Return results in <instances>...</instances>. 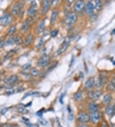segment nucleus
Listing matches in <instances>:
<instances>
[{"instance_id":"obj_4","label":"nucleus","mask_w":115,"mask_h":127,"mask_svg":"<svg viewBox=\"0 0 115 127\" xmlns=\"http://www.w3.org/2000/svg\"><path fill=\"white\" fill-rule=\"evenodd\" d=\"M77 120L81 123H88L90 121L89 115H88L86 112H82L81 113H79L78 116H77Z\"/></svg>"},{"instance_id":"obj_36","label":"nucleus","mask_w":115,"mask_h":127,"mask_svg":"<svg viewBox=\"0 0 115 127\" xmlns=\"http://www.w3.org/2000/svg\"><path fill=\"white\" fill-rule=\"evenodd\" d=\"M77 127H89L88 125H85V124H82V125H79Z\"/></svg>"},{"instance_id":"obj_23","label":"nucleus","mask_w":115,"mask_h":127,"mask_svg":"<svg viewBox=\"0 0 115 127\" xmlns=\"http://www.w3.org/2000/svg\"><path fill=\"white\" fill-rule=\"evenodd\" d=\"M107 89L110 91H115V82L111 81L107 85Z\"/></svg>"},{"instance_id":"obj_18","label":"nucleus","mask_w":115,"mask_h":127,"mask_svg":"<svg viewBox=\"0 0 115 127\" xmlns=\"http://www.w3.org/2000/svg\"><path fill=\"white\" fill-rule=\"evenodd\" d=\"M33 35H32V33H29L26 36V39H25V41H24V43L26 46H29L31 44V42H33Z\"/></svg>"},{"instance_id":"obj_7","label":"nucleus","mask_w":115,"mask_h":127,"mask_svg":"<svg viewBox=\"0 0 115 127\" xmlns=\"http://www.w3.org/2000/svg\"><path fill=\"white\" fill-rule=\"evenodd\" d=\"M85 8V3L83 0H78L74 5V11L76 12H81Z\"/></svg>"},{"instance_id":"obj_42","label":"nucleus","mask_w":115,"mask_h":127,"mask_svg":"<svg viewBox=\"0 0 115 127\" xmlns=\"http://www.w3.org/2000/svg\"><path fill=\"white\" fill-rule=\"evenodd\" d=\"M40 1H42V0H40Z\"/></svg>"},{"instance_id":"obj_10","label":"nucleus","mask_w":115,"mask_h":127,"mask_svg":"<svg viewBox=\"0 0 115 127\" xmlns=\"http://www.w3.org/2000/svg\"><path fill=\"white\" fill-rule=\"evenodd\" d=\"M95 86V79L93 77L88 78L87 80L85 82L84 87L87 90H91Z\"/></svg>"},{"instance_id":"obj_1","label":"nucleus","mask_w":115,"mask_h":127,"mask_svg":"<svg viewBox=\"0 0 115 127\" xmlns=\"http://www.w3.org/2000/svg\"><path fill=\"white\" fill-rule=\"evenodd\" d=\"M77 19V15L75 12L69 13L65 19V23L68 26H72L76 22Z\"/></svg>"},{"instance_id":"obj_9","label":"nucleus","mask_w":115,"mask_h":127,"mask_svg":"<svg viewBox=\"0 0 115 127\" xmlns=\"http://www.w3.org/2000/svg\"><path fill=\"white\" fill-rule=\"evenodd\" d=\"M50 61V58L49 56L45 55L42 57L38 62V65L40 67H45L48 65Z\"/></svg>"},{"instance_id":"obj_17","label":"nucleus","mask_w":115,"mask_h":127,"mask_svg":"<svg viewBox=\"0 0 115 127\" xmlns=\"http://www.w3.org/2000/svg\"><path fill=\"white\" fill-rule=\"evenodd\" d=\"M95 10L97 11H100L102 9L103 5L102 0H95Z\"/></svg>"},{"instance_id":"obj_33","label":"nucleus","mask_w":115,"mask_h":127,"mask_svg":"<svg viewBox=\"0 0 115 127\" xmlns=\"http://www.w3.org/2000/svg\"><path fill=\"white\" fill-rule=\"evenodd\" d=\"M58 3V0H52V5L54 6H56Z\"/></svg>"},{"instance_id":"obj_11","label":"nucleus","mask_w":115,"mask_h":127,"mask_svg":"<svg viewBox=\"0 0 115 127\" xmlns=\"http://www.w3.org/2000/svg\"><path fill=\"white\" fill-rule=\"evenodd\" d=\"M69 46V42H65L61 45V46L59 48V49L57 51V55H61L62 53H63L64 52H65L67 49L68 48Z\"/></svg>"},{"instance_id":"obj_28","label":"nucleus","mask_w":115,"mask_h":127,"mask_svg":"<svg viewBox=\"0 0 115 127\" xmlns=\"http://www.w3.org/2000/svg\"><path fill=\"white\" fill-rule=\"evenodd\" d=\"M16 44L18 45L22 44V39L21 37L16 36Z\"/></svg>"},{"instance_id":"obj_32","label":"nucleus","mask_w":115,"mask_h":127,"mask_svg":"<svg viewBox=\"0 0 115 127\" xmlns=\"http://www.w3.org/2000/svg\"><path fill=\"white\" fill-rule=\"evenodd\" d=\"M44 45V41L42 39H41L40 40L39 42H38V48H41L42 46Z\"/></svg>"},{"instance_id":"obj_34","label":"nucleus","mask_w":115,"mask_h":127,"mask_svg":"<svg viewBox=\"0 0 115 127\" xmlns=\"http://www.w3.org/2000/svg\"><path fill=\"white\" fill-rule=\"evenodd\" d=\"M101 127H109L108 124L107 123L106 121H104L102 123V126Z\"/></svg>"},{"instance_id":"obj_29","label":"nucleus","mask_w":115,"mask_h":127,"mask_svg":"<svg viewBox=\"0 0 115 127\" xmlns=\"http://www.w3.org/2000/svg\"><path fill=\"white\" fill-rule=\"evenodd\" d=\"M58 33L59 31L58 30H53L51 31V35L52 37H56L58 35Z\"/></svg>"},{"instance_id":"obj_8","label":"nucleus","mask_w":115,"mask_h":127,"mask_svg":"<svg viewBox=\"0 0 115 127\" xmlns=\"http://www.w3.org/2000/svg\"><path fill=\"white\" fill-rule=\"evenodd\" d=\"M36 12H37V5L36 2L33 1L31 3V7L27 11V14L29 16H33L36 14Z\"/></svg>"},{"instance_id":"obj_37","label":"nucleus","mask_w":115,"mask_h":127,"mask_svg":"<svg viewBox=\"0 0 115 127\" xmlns=\"http://www.w3.org/2000/svg\"><path fill=\"white\" fill-rule=\"evenodd\" d=\"M74 1H75V0H67V2H68V3H69V5H71V4H72L74 3Z\"/></svg>"},{"instance_id":"obj_20","label":"nucleus","mask_w":115,"mask_h":127,"mask_svg":"<svg viewBox=\"0 0 115 127\" xmlns=\"http://www.w3.org/2000/svg\"><path fill=\"white\" fill-rule=\"evenodd\" d=\"M74 99L77 101H81L83 99V95L81 91H79L74 95Z\"/></svg>"},{"instance_id":"obj_6","label":"nucleus","mask_w":115,"mask_h":127,"mask_svg":"<svg viewBox=\"0 0 115 127\" xmlns=\"http://www.w3.org/2000/svg\"><path fill=\"white\" fill-rule=\"evenodd\" d=\"M52 4V0H44L42 5V12L43 14H47L49 11Z\"/></svg>"},{"instance_id":"obj_12","label":"nucleus","mask_w":115,"mask_h":127,"mask_svg":"<svg viewBox=\"0 0 115 127\" xmlns=\"http://www.w3.org/2000/svg\"><path fill=\"white\" fill-rule=\"evenodd\" d=\"M106 112L109 116H113L115 114V106L113 105H108L106 108Z\"/></svg>"},{"instance_id":"obj_41","label":"nucleus","mask_w":115,"mask_h":127,"mask_svg":"<svg viewBox=\"0 0 115 127\" xmlns=\"http://www.w3.org/2000/svg\"><path fill=\"white\" fill-rule=\"evenodd\" d=\"M18 127V126H14V127Z\"/></svg>"},{"instance_id":"obj_2","label":"nucleus","mask_w":115,"mask_h":127,"mask_svg":"<svg viewBox=\"0 0 115 127\" xmlns=\"http://www.w3.org/2000/svg\"><path fill=\"white\" fill-rule=\"evenodd\" d=\"M102 95V92L99 90L96 91H91L88 93V98L89 100H93V101H97L98 100L101 96Z\"/></svg>"},{"instance_id":"obj_38","label":"nucleus","mask_w":115,"mask_h":127,"mask_svg":"<svg viewBox=\"0 0 115 127\" xmlns=\"http://www.w3.org/2000/svg\"><path fill=\"white\" fill-rule=\"evenodd\" d=\"M63 96H64V95H63H63H62V96H61L60 98V102H61V103H63V101H62V100H63Z\"/></svg>"},{"instance_id":"obj_16","label":"nucleus","mask_w":115,"mask_h":127,"mask_svg":"<svg viewBox=\"0 0 115 127\" xmlns=\"http://www.w3.org/2000/svg\"><path fill=\"white\" fill-rule=\"evenodd\" d=\"M18 79V78L16 75H12L10 76V77H9L6 80L5 82L8 85H10V84H14L17 80Z\"/></svg>"},{"instance_id":"obj_5","label":"nucleus","mask_w":115,"mask_h":127,"mask_svg":"<svg viewBox=\"0 0 115 127\" xmlns=\"http://www.w3.org/2000/svg\"><path fill=\"white\" fill-rule=\"evenodd\" d=\"M89 118L90 120L93 123H97L100 120L101 118V114L99 112H91L89 114Z\"/></svg>"},{"instance_id":"obj_19","label":"nucleus","mask_w":115,"mask_h":127,"mask_svg":"<svg viewBox=\"0 0 115 127\" xmlns=\"http://www.w3.org/2000/svg\"><path fill=\"white\" fill-rule=\"evenodd\" d=\"M45 26V20L43 19L42 21H40V22L38 24V28H37V31L38 33H41L44 30Z\"/></svg>"},{"instance_id":"obj_14","label":"nucleus","mask_w":115,"mask_h":127,"mask_svg":"<svg viewBox=\"0 0 115 127\" xmlns=\"http://www.w3.org/2000/svg\"><path fill=\"white\" fill-rule=\"evenodd\" d=\"M112 100V95L111 94H107L102 98V103L104 105H108Z\"/></svg>"},{"instance_id":"obj_24","label":"nucleus","mask_w":115,"mask_h":127,"mask_svg":"<svg viewBox=\"0 0 115 127\" xmlns=\"http://www.w3.org/2000/svg\"><path fill=\"white\" fill-rule=\"evenodd\" d=\"M14 43H16V37H12L7 41L6 45H13Z\"/></svg>"},{"instance_id":"obj_27","label":"nucleus","mask_w":115,"mask_h":127,"mask_svg":"<svg viewBox=\"0 0 115 127\" xmlns=\"http://www.w3.org/2000/svg\"><path fill=\"white\" fill-rule=\"evenodd\" d=\"M18 111L19 112H21V113H22V114H26L28 112V111H27V110H26V108H24V106H19V108H18Z\"/></svg>"},{"instance_id":"obj_40","label":"nucleus","mask_w":115,"mask_h":127,"mask_svg":"<svg viewBox=\"0 0 115 127\" xmlns=\"http://www.w3.org/2000/svg\"><path fill=\"white\" fill-rule=\"evenodd\" d=\"M5 110V109H3V110H2V111H1L2 114H5V112L7 111V109H5V110Z\"/></svg>"},{"instance_id":"obj_13","label":"nucleus","mask_w":115,"mask_h":127,"mask_svg":"<svg viewBox=\"0 0 115 127\" xmlns=\"http://www.w3.org/2000/svg\"><path fill=\"white\" fill-rule=\"evenodd\" d=\"M88 110L90 112V113L98 111V110H99V105L96 103H89V106H88Z\"/></svg>"},{"instance_id":"obj_22","label":"nucleus","mask_w":115,"mask_h":127,"mask_svg":"<svg viewBox=\"0 0 115 127\" xmlns=\"http://www.w3.org/2000/svg\"><path fill=\"white\" fill-rule=\"evenodd\" d=\"M28 28H29V23L27 22H23L22 26H21V31H22V32H26L28 30Z\"/></svg>"},{"instance_id":"obj_3","label":"nucleus","mask_w":115,"mask_h":127,"mask_svg":"<svg viewBox=\"0 0 115 127\" xmlns=\"http://www.w3.org/2000/svg\"><path fill=\"white\" fill-rule=\"evenodd\" d=\"M85 9H86V14L89 15V16H91L93 15V14H95V4L93 3L91 0H89V1H87Z\"/></svg>"},{"instance_id":"obj_31","label":"nucleus","mask_w":115,"mask_h":127,"mask_svg":"<svg viewBox=\"0 0 115 127\" xmlns=\"http://www.w3.org/2000/svg\"><path fill=\"white\" fill-rule=\"evenodd\" d=\"M57 63H58L57 62H53V64H51V65H50L49 67H48L47 71H51L52 69H53L54 68V67L56 66Z\"/></svg>"},{"instance_id":"obj_25","label":"nucleus","mask_w":115,"mask_h":127,"mask_svg":"<svg viewBox=\"0 0 115 127\" xmlns=\"http://www.w3.org/2000/svg\"><path fill=\"white\" fill-rule=\"evenodd\" d=\"M16 26H12V27H10V28L9 29V32H8V35H12L14 34V33L16 32Z\"/></svg>"},{"instance_id":"obj_26","label":"nucleus","mask_w":115,"mask_h":127,"mask_svg":"<svg viewBox=\"0 0 115 127\" xmlns=\"http://www.w3.org/2000/svg\"><path fill=\"white\" fill-rule=\"evenodd\" d=\"M30 74L32 76H36L38 74V70L36 68H33L31 69L30 71Z\"/></svg>"},{"instance_id":"obj_30","label":"nucleus","mask_w":115,"mask_h":127,"mask_svg":"<svg viewBox=\"0 0 115 127\" xmlns=\"http://www.w3.org/2000/svg\"><path fill=\"white\" fill-rule=\"evenodd\" d=\"M31 64L30 63H27L26 64H24L23 66H22V69H24V70H28L31 68Z\"/></svg>"},{"instance_id":"obj_21","label":"nucleus","mask_w":115,"mask_h":127,"mask_svg":"<svg viewBox=\"0 0 115 127\" xmlns=\"http://www.w3.org/2000/svg\"><path fill=\"white\" fill-rule=\"evenodd\" d=\"M20 9H21V7H20V5L19 3L15 5L12 9V14H14V15H17L20 12Z\"/></svg>"},{"instance_id":"obj_35","label":"nucleus","mask_w":115,"mask_h":127,"mask_svg":"<svg viewBox=\"0 0 115 127\" xmlns=\"http://www.w3.org/2000/svg\"><path fill=\"white\" fill-rule=\"evenodd\" d=\"M4 44H5V42L3 41H0V49L3 48Z\"/></svg>"},{"instance_id":"obj_39","label":"nucleus","mask_w":115,"mask_h":127,"mask_svg":"<svg viewBox=\"0 0 115 127\" xmlns=\"http://www.w3.org/2000/svg\"><path fill=\"white\" fill-rule=\"evenodd\" d=\"M73 118H74V116H73V115H72V114L70 115V116H69V119H70V120H72Z\"/></svg>"},{"instance_id":"obj_15","label":"nucleus","mask_w":115,"mask_h":127,"mask_svg":"<svg viewBox=\"0 0 115 127\" xmlns=\"http://www.w3.org/2000/svg\"><path fill=\"white\" fill-rule=\"evenodd\" d=\"M58 12L57 10H54L53 12H52L51 16V24L52 25H54L55 24V22L56 21L57 17H58Z\"/></svg>"}]
</instances>
